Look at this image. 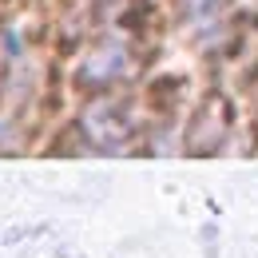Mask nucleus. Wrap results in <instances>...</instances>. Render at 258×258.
<instances>
[{
	"label": "nucleus",
	"instance_id": "f257e3e1",
	"mask_svg": "<svg viewBox=\"0 0 258 258\" xmlns=\"http://www.w3.org/2000/svg\"><path fill=\"white\" fill-rule=\"evenodd\" d=\"M226 131H230V103L219 92L203 96L191 111V131H187V147L195 155H215L226 143Z\"/></svg>",
	"mask_w": 258,
	"mask_h": 258
},
{
	"label": "nucleus",
	"instance_id": "f03ea898",
	"mask_svg": "<svg viewBox=\"0 0 258 258\" xmlns=\"http://www.w3.org/2000/svg\"><path fill=\"white\" fill-rule=\"evenodd\" d=\"M131 68H135V56H131V48L123 40H103L96 52L84 60V84H99V88H107V84H115V80H123Z\"/></svg>",
	"mask_w": 258,
	"mask_h": 258
},
{
	"label": "nucleus",
	"instance_id": "7ed1b4c3",
	"mask_svg": "<svg viewBox=\"0 0 258 258\" xmlns=\"http://www.w3.org/2000/svg\"><path fill=\"white\" fill-rule=\"evenodd\" d=\"M84 127H88V135L96 139L99 147H119V143L127 139V119H123V107H119V103H111V99H99L96 107L88 111Z\"/></svg>",
	"mask_w": 258,
	"mask_h": 258
},
{
	"label": "nucleus",
	"instance_id": "20e7f679",
	"mask_svg": "<svg viewBox=\"0 0 258 258\" xmlns=\"http://www.w3.org/2000/svg\"><path fill=\"white\" fill-rule=\"evenodd\" d=\"M183 12L199 28V36H211V28H219L223 20V0H183Z\"/></svg>",
	"mask_w": 258,
	"mask_h": 258
}]
</instances>
